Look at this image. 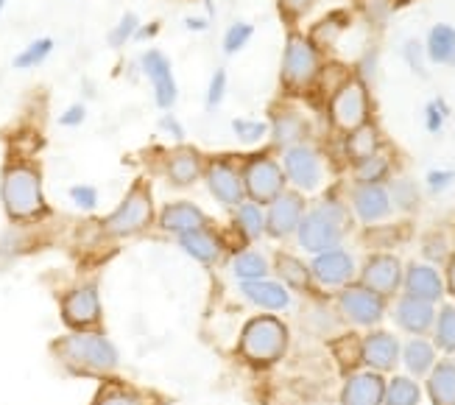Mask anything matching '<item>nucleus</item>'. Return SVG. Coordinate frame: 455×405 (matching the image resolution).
<instances>
[{"instance_id": "39", "label": "nucleus", "mask_w": 455, "mask_h": 405, "mask_svg": "<svg viewBox=\"0 0 455 405\" xmlns=\"http://www.w3.org/2000/svg\"><path fill=\"white\" fill-rule=\"evenodd\" d=\"M137 28H140V20H137L134 12H126L121 20H117V26L109 31V36H107L109 48H124V45L129 43V39H134Z\"/></svg>"}, {"instance_id": "1", "label": "nucleus", "mask_w": 455, "mask_h": 405, "mask_svg": "<svg viewBox=\"0 0 455 405\" xmlns=\"http://www.w3.org/2000/svg\"><path fill=\"white\" fill-rule=\"evenodd\" d=\"M51 355L62 363L73 375L87 377H109L117 372V355L115 344L98 330H73L51 344Z\"/></svg>"}, {"instance_id": "25", "label": "nucleus", "mask_w": 455, "mask_h": 405, "mask_svg": "<svg viewBox=\"0 0 455 405\" xmlns=\"http://www.w3.org/2000/svg\"><path fill=\"white\" fill-rule=\"evenodd\" d=\"M165 174L171 179V185H176V188L193 185V182L199 179V174H202V154L193 151V149L171 151L168 162H165Z\"/></svg>"}, {"instance_id": "21", "label": "nucleus", "mask_w": 455, "mask_h": 405, "mask_svg": "<svg viewBox=\"0 0 455 405\" xmlns=\"http://www.w3.org/2000/svg\"><path fill=\"white\" fill-rule=\"evenodd\" d=\"M433 321H436V308H433V302L408 296V294L397 302V324L405 333L425 336L433 328Z\"/></svg>"}, {"instance_id": "20", "label": "nucleus", "mask_w": 455, "mask_h": 405, "mask_svg": "<svg viewBox=\"0 0 455 405\" xmlns=\"http://www.w3.org/2000/svg\"><path fill=\"white\" fill-rule=\"evenodd\" d=\"M352 207L358 213L363 224H374V221H383L391 215V196L388 188L383 185H358L352 196Z\"/></svg>"}, {"instance_id": "12", "label": "nucleus", "mask_w": 455, "mask_h": 405, "mask_svg": "<svg viewBox=\"0 0 455 405\" xmlns=\"http://www.w3.org/2000/svg\"><path fill=\"white\" fill-rule=\"evenodd\" d=\"M140 68H143L146 78L151 81V87H154L156 107H160V109H171L176 104V98H180V90H176V78H173V68H171V59L163 51L148 48L140 56Z\"/></svg>"}, {"instance_id": "54", "label": "nucleus", "mask_w": 455, "mask_h": 405, "mask_svg": "<svg viewBox=\"0 0 455 405\" xmlns=\"http://www.w3.org/2000/svg\"><path fill=\"white\" fill-rule=\"evenodd\" d=\"M6 4H9V0H0V12H4V9H6Z\"/></svg>"}, {"instance_id": "26", "label": "nucleus", "mask_w": 455, "mask_h": 405, "mask_svg": "<svg viewBox=\"0 0 455 405\" xmlns=\"http://www.w3.org/2000/svg\"><path fill=\"white\" fill-rule=\"evenodd\" d=\"M427 394L433 405H455V360H439L427 372Z\"/></svg>"}, {"instance_id": "50", "label": "nucleus", "mask_w": 455, "mask_h": 405, "mask_svg": "<svg viewBox=\"0 0 455 405\" xmlns=\"http://www.w3.org/2000/svg\"><path fill=\"white\" fill-rule=\"evenodd\" d=\"M160 129H163V132H168L173 140H182V137H185L182 124H180V120H176L173 115H163V117H160Z\"/></svg>"}, {"instance_id": "13", "label": "nucleus", "mask_w": 455, "mask_h": 405, "mask_svg": "<svg viewBox=\"0 0 455 405\" xmlns=\"http://www.w3.org/2000/svg\"><path fill=\"white\" fill-rule=\"evenodd\" d=\"M305 218V198L299 193H291V190H283L276 196L271 205H268V213H266V232L271 238H288L299 230Z\"/></svg>"}, {"instance_id": "3", "label": "nucleus", "mask_w": 455, "mask_h": 405, "mask_svg": "<svg viewBox=\"0 0 455 405\" xmlns=\"http://www.w3.org/2000/svg\"><path fill=\"white\" fill-rule=\"evenodd\" d=\"M288 350V328L276 316H254L243 324L237 352H241L254 367H268L276 363Z\"/></svg>"}, {"instance_id": "6", "label": "nucleus", "mask_w": 455, "mask_h": 405, "mask_svg": "<svg viewBox=\"0 0 455 405\" xmlns=\"http://www.w3.org/2000/svg\"><path fill=\"white\" fill-rule=\"evenodd\" d=\"M243 190L254 205H271V201L285 190V171L271 157H251L243 171Z\"/></svg>"}, {"instance_id": "36", "label": "nucleus", "mask_w": 455, "mask_h": 405, "mask_svg": "<svg viewBox=\"0 0 455 405\" xmlns=\"http://www.w3.org/2000/svg\"><path fill=\"white\" fill-rule=\"evenodd\" d=\"M53 39L51 36H39V39H34V43H28L23 51H20L17 56H14V68L17 70H31V68H36V65H43L45 59L53 53Z\"/></svg>"}, {"instance_id": "49", "label": "nucleus", "mask_w": 455, "mask_h": 405, "mask_svg": "<svg viewBox=\"0 0 455 405\" xmlns=\"http://www.w3.org/2000/svg\"><path fill=\"white\" fill-rule=\"evenodd\" d=\"M452 179H455L452 171H430L427 174V185H430V190H444Z\"/></svg>"}, {"instance_id": "11", "label": "nucleus", "mask_w": 455, "mask_h": 405, "mask_svg": "<svg viewBox=\"0 0 455 405\" xmlns=\"http://www.w3.org/2000/svg\"><path fill=\"white\" fill-rule=\"evenodd\" d=\"M339 308L352 324H358V328H371V324H378L383 319L386 299L380 294L369 291L366 286H347L339 296Z\"/></svg>"}, {"instance_id": "42", "label": "nucleus", "mask_w": 455, "mask_h": 405, "mask_svg": "<svg viewBox=\"0 0 455 405\" xmlns=\"http://www.w3.org/2000/svg\"><path fill=\"white\" fill-rule=\"evenodd\" d=\"M388 196H391V205H400V207H413L419 201V190H417V185L413 182H408V179H400V182H394L391 185V190H388Z\"/></svg>"}, {"instance_id": "19", "label": "nucleus", "mask_w": 455, "mask_h": 405, "mask_svg": "<svg viewBox=\"0 0 455 405\" xmlns=\"http://www.w3.org/2000/svg\"><path fill=\"white\" fill-rule=\"evenodd\" d=\"M160 227L180 238L185 232L210 227V218L202 207H196L193 201H173V205H165V210L160 213Z\"/></svg>"}, {"instance_id": "5", "label": "nucleus", "mask_w": 455, "mask_h": 405, "mask_svg": "<svg viewBox=\"0 0 455 405\" xmlns=\"http://www.w3.org/2000/svg\"><path fill=\"white\" fill-rule=\"evenodd\" d=\"M344 232H347V213L339 201H322L319 207L305 213L299 230H296L299 243L313 255L335 249L341 243Z\"/></svg>"}, {"instance_id": "24", "label": "nucleus", "mask_w": 455, "mask_h": 405, "mask_svg": "<svg viewBox=\"0 0 455 405\" xmlns=\"http://www.w3.org/2000/svg\"><path fill=\"white\" fill-rule=\"evenodd\" d=\"M243 296L251 302V305L263 308V311H285L291 305V296L285 291V286L271 279H251V282H241Z\"/></svg>"}, {"instance_id": "7", "label": "nucleus", "mask_w": 455, "mask_h": 405, "mask_svg": "<svg viewBox=\"0 0 455 405\" xmlns=\"http://www.w3.org/2000/svg\"><path fill=\"white\" fill-rule=\"evenodd\" d=\"M315 76H319V51L302 34H291L283 53V85L302 90L313 85Z\"/></svg>"}, {"instance_id": "35", "label": "nucleus", "mask_w": 455, "mask_h": 405, "mask_svg": "<svg viewBox=\"0 0 455 405\" xmlns=\"http://www.w3.org/2000/svg\"><path fill=\"white\" fill-rule=\"evenodd\" d=\"M419 386L411 377H391L386 383V397L383 405H419Z\"/></svg>"}, {"instance_id": "27", "label": "nucleus", "mask_w": 455, "mask_h": 405, "mask_svg": "<svg viewBox=\"0 0 455 405\" xmlns=\"http://www.w3.org/2000/svg\"><path fill=\"white\" fill-rule=\"evenodd\" d=\"M92 405H154V397L143 389L129 386V383L109 380L98 389Z\"/></svg>"}, {"instance_id": "14", "label": "nucleus", "mask_w": 455, "mask_h": 405, "mask_svg": "<svg viewBox=\"0 0 455 405\" xmlns=\"http://www.w3.org/2000/svg\"><path fill=\"white\" fill-rule=\"evenodd\" d=\"M361 286L369 291L386 296H394L403 286V263L394 255H374L366 260L363 274H361Z\"/></svg>"}, {"instance_id": "44", "label": "nucleus", "mask_w": 455, "mask_h": 405, "mask_svg": "<svg viewBox=\"0 0 455 405\" xmlns=\"http://www.w3.org/2000/svg\"><path fill=\"white\" fill-rule=\"evenodd\" d=\"M224 95H227V73L215 70L210 78V87H207V109H219Z\"/></svg>"}, {"instance_id": "38", "label": "nucleus", "mask_w": 455, "mask_h": 405, "mask_svg": "<svg viewBox=\"0 0 455 405\" xmlns=\"http://www.w3.org/2000/svg\"><path fill=\"white\" fill-rule=\"evenodd\" d=\"M355 174H358L361 185H380V182L388 176V159L380 157V154H371L369 159H361L358 162Z\"/></svg>"}, {"instance_id": "32", "label": "nucleus", "mask_w": 455, "mask_h": 405, "mask_svg": "<svg viewBox=\"0 0 455 405\" xmlns=\"http://www.w3.org/2000/svg\"><path fill=\"white\" fill-rule=\"evenodd\" d=\"M235 227L246 240H257L260 235H266V213L260 210V205L254 201H243V205L235 207Z\"/></svg>"}, {"instance_id": "40", "label": "nucleus", "mask_w": 455, "mask_h": 405, "mask_svg": "<svg viewBox=\"0 0 455 405\" xmlns=\"http://www.w3.org/2000/svg\"><path fill=\"white\" fill-rule=\"evenodd\" d=\"M232 132L243 140V143H257L268 134L266 120H249V117H235L232 120Z\"/></svg>"}, {"instance_id": "29", "label": "nucleus", "mask_w": 455, "mask_h": 405, "mask_svg": "<svg viewBox=\"0 0 455 405\" xmlns=\"http://www.w3.org/2000/svg\"><path fill=\"white\" fill-rule=\"evenodd\" d=\"M274 269L276 274H280V279L285 282V286L296 288V291H307L310 288V266H305V263L299 257H293V255H276L274 257Z\"/></svg>"}, {"instance_id": "22", "label": "nucleus", "mask_w": 455, "mask_h": 405, "mask_svg": "<svg viewBox=\"0 0 455 405\" xmlns=\"http://www.w3.org/2000/svg\"><path fill=\"white\" fill-rule=\"evenodd\" d=\"M180 247L193 257L204 263V266H212V263H219L224 257V240L219 232H212L210 227H202V230H193V232H185L180 235Z\"/></svg>"}, {"instance_id": "23", "label": "nucleus", "mask_w": 455, "mask_h": 405, "mask_svg": "<svg viewBox=\"0 0 455 405\" xmlns=\"http://www.w3.org/2000/svg\"><path fill=\"white\" fill-rule=\"evenodd\" d=\"M405 294L417 296L425 302H436L444 296V279L439 277V271L433 266H422V263H413V266L405 271Z\"/></svg>"}, {"instance_id": "33", "label": "nucleus", "mask_w": 455, "mask_h": 405, "mask_svg": "<svg viewBox=\"0 0 455 405\" xmlns=\"http://www.w3.org/2000/svg\"><path fill=\"white\" fill-rule=\"evenodd\" d=\"M378 146H380L378 129L369 126V124H363L361 129L349 132V137H347V154H349L355 162L369 159L371 154H378Z\"/></svg>"}, {"instance_id": "46", "label": "nucleus", "mask_w": 455, "mask_h": 405, "mask_svg": "<svg viewBox=\"0 0 455 405\" xmlns=\"http://www.w3.org/2000/svg\"><path fill=\"white\" fill-rule=\"evenodd\" d=\"M276 4H280V12L285 20H299L313 9L315 0H276Z\"/></svg>"}, {"instance_id": "8", "label": "nucleus", "mask_w": 455, "mask_h": 405, "mask_svg": "<svg viewBox=\"0 0 455 405\" xmlns=\"http://www.w3.org/2000/svg\"><path fill=\"white\" fill-rule=\"evenodd\" d=\"M330 115H332V124L344 132L361 129L369 117V93H366L363 81H355V78L344 81V85L332 95Z\"/></svg>"}, {"instance_id": "28", "label": "nucleus", "mask_w": 455, "mask_h": 405, "mask_svg": "<svg viewBox=\"0 0 455 405\" xmlns=\"http://www.w3.org/2000/svg\"><path fill=\"white\" fill-rule=\"evenodd\" d=\"M305 132H307L305 120H302V115H296V112H280V115H274V120H271V134H274L276 146L291 149L305 137Z\"/></svg>"}, {"instance_id": "16", "label": "nucleus", "mask_w": 455, "mask_h": 405, "mask_svg": "<svg viewBox=\"0 0 455 405\" xmlns=\"http://www.w3.org/2000/svg\"><path fill=\"white\" fill-rule=\"evenodd\" d=\"M310 274L313 279H319L322 286L327 288H339V286H347L355 274V263H352V255L344 252V249H327V252H319L310 266Z\"/></svg>"}, {"instance_id": "43", "label": "nucleus", "mask_w": 455, "mask_h": 405, "mask_svg": "<svg viewBox=\"0 0 455 405\" xmlns=\"http://www.w3.org/2000/svg\"><path fill=\"white\" fill-rule=\"evenodd\" d=\"M447 115H450V109H447V104H444L442 98L430 101L427 109H425V126H427V132H433V134L442 132V126H444Z\"/></svg>"}, {"instance_id": "31", "label": "nucleus", "mask_w": 455, "mask_h": 405, "mask_svg": "<svg viewBox=\"0 0 455 405\" xmlns=\"http://www.w3.org/2000/svg\"><path fill=\"white\" fill-rule=\"evenodd\" d=\"M427 56L436 65H455V28L452 26H433L427 34Z\"/></svg>"}, {"instance_id": "10", "label": "nucleus", "mask_w": 455, "mask_h": 405, "mask_svg": "<svg viewBox=\"0 0 455 405\" xmlns=\"http://www.w3.org/2000/svg\"><path fill=\"white\" fill-rule=\"evenodd\" d=\"M283 171H285V179H291L299 190H315L322 185V176H324L319 151L305 143H296V146L285 149Z\"/></svg>"}, {"instance_id": "51", "label": "nucleus", "mask_w": 455, "mask_h": 405, "mask_svg": "<svg viewBox=\"0 0 455 405\" xmlns=\"http://www.w3.org/2000/svg\"><path fill=\"white\" fill-rule=\"evenodd\" d=\"M447 291L455 296V255H452L450 263H447Z\"/></svg>"}, {"instance_id": "47", "label": "nucleus", "mask_w": 455, "mask_h": 405, "mask_svg": "<svg viewBox=\"0 0 455 405\" xmlns=\"http://www.w3.org/2000/svg\"><path fill=\"white\" fill-rule=\"evenodd\" d=\"M84 117H87L84 104H73V107L65 109V115H59V124H62V126H82Z\"/></svg>"}, {"instance_id": "4", "label": "nucleus", "mask_w": 455, "mask_h": 405, "mask_svg": "<svg viewBox=\"0 0 455 405\" xmlns=\"http://www.w3.org/2000/svg\"><path fill=\"white\" fill-rule=\"evenodd\" d=\"M151 221H154L151 188L146 179H137L129 188V193L124 196L121 205L101 221V227L109 238H132V235H140L143 230H148Z\"/></svg>"}, {"instance_id": "52", "label": "nucleus", "mask_w": 455, "mask_h": 405, "mask_svg": "<svg viewBox=\"0 0 455 405\" xmlns=\"http://www.w3.org/2000/svg\"><path fill=\"white\" fill-rule=\"evenodd\" d=\"M185 26H188L190 31H204V28H207V20H202V17H188V20H185Z\"/></svg>"}, {"instance_id": "30", "label": "nucleus", "mask_w": 455, "mask_h": 405, "mask_svg": "<svg viewBox=\"0 0 455 405\" xmlns=\"http://www.w3.org/2000/svg\"><path fill=\"white\" fill-rule=\"evenodd\" d=\"M403 360H405V369L411 375H427L433 369V363H436V347L427 344L425 338H411L403 350Z\"/></svg>"}, {"instance_id": "9", "label": "nucleus", "mask_w": 455, "mask_h": 405, "mask_svg": "<svg viewBox=\"0 0 455 405\" xmlns=\"http://www.w3.org/2000/svg\"><path fill=\"white\" fill-rule=\"evenodd\" d=\"M62 321L70 330H95L101 324V296L95 286H78L62 296Z\"/></svg>"}, {"instance_id": "2", "label": "nucleus", "mask_w": 455, "mask_h": 405, "mask_svg": "<svg viewBox=\"0 0 455 405\" xmlns=\"http://www.w3.org/2000/svg\"><path fill=\"white\" fill-rule=\"evenodd\" d=\"M0 201L12 221H36L48 215L39 168L31 162H9L0 176Z\"/></svg>"}, {"instance_id": "48", "label": "nucleus", "mask_w": 455, "mask_h": 405, "mask_svg": "<svg viewBox=\"0 0 455 405\" xmlns=\"http://www.w3.org/2000/svg\"><path fill=\"white\" fill-rule=\"evenodd\" d=\"M422 51L425 48L419 43H413V39L405 45V59H408V65L417 70V73H425V68H422Z\"/></svg>"}, {"instance_id": "41", "label": "nucleus", "mask_w": 455, "mask_h": 405, "mask_svg": "<svg viewBox=\"0 0 455 405\" xmlns=\"http://www.w3.org/2000/svg\"><path fill=\"white\" fill-rule=\"evenodd\" d=\"M251 34H254V28L249 23H235V26H229L227 34H224V53L232 56L237 51H243L246 43L251 39Z\"/></svg>"}, {"instance_id": "15", "label": "nucleus", "mask_w": 455, "mask_h": 405, "mask_svg": "<svg viewBox=\"0 0 455 405\" xmlns=\"http://www.w3.org/2000/svg\"><path fill=\"white\" fill-rule=\"evenodd\" d=\"M207 188L210 193L221 201L224 207H237L246 201V190H243V176L232 162L227 159H215L207 168Z\"/></svg>"}, {"instance_id": "45", "label": "nucleus", "mask_w": 455, "mask_h": 405, "mask_svg": "<svg viewBox=\"0 0 455 405\" xmlns=\"http://www.w3.org/2000/svg\"><path fill=\"white\" fill-rule=\"evenodd\" d=\"M70 198L78 210H95L98 207V190L92 185H73Z\"/></svg>"}, {"instance_id": "37", "label": "nucleus", "mask_w": 455, "mask_h": 405, "mask_svg": "<svg viewBox=\"0 0 455 405\" xmlns=\"http://www.w3.org/2000/svg\"><path fill=\"white\" fill-rule=\"evenodd\" d=\"M433 324H436V347L455 355V305H444Z\"/></svg>"}, {"instance_id": "18", "label": "nucleus", "mask_w": 455, "mask_h": 405, "mask_svg": "<svg viewBox=\"0 0 455 405\" xmlns=\"http://www.w3.org/2000/svg\"><path fill=\"white\" fill-rule=\"evenodd\" d=\"M386 397V380L380 372H355L347 377L341 405H383Z\"/></svg>"}, {"instance_id": "34", "label": "nucleus", "mask_w": 455, "mask_h": 405, "mask_svg": "<svg viewBox=\"0 0 455 405\" xmlns=\"http://www.w3.org/2000/svg\"><path fill=\"white\" fill-rule=\"evenodd\" d=\"M232 274L241 282H251V279H263L268 274V260L260 252H241L232 260Z\"/></svg>"}, {"instance_id": "53", "label": "nucleus", "mask_w": 455, "mask_h": 405, "mask_svg": "<svg viewBox=\"0 0 455 405\" xmlns=\"http://www.w3.org/2000/svg\"><path fill=\"white\" fill-rule=\"evenodd\" d=\"M156 31H160V28H156V23H151L148 28H137V34H134V39H146V36H154Z\"/></svg>"}, {"instance_id": "17", "label": "nucleus", "mask_w": 455, "mask_h": 405, "mask_svg": "<svg viewBox=\"0 0 455 405\" xmlns=\"http://www.w3.org/2000/svg\"><path fill=\"white\" fill-rule=\"evenodd\" d=\"M361 360L371 372H391L397 367L400 360V341L394 338L391 333H369L363 341H361Z\"/></svg>"}]
</instances>
